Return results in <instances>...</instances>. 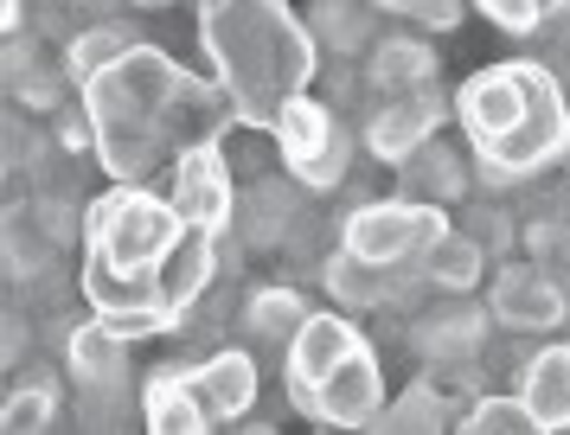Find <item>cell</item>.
<instances>
[{
	"mask_svg": "<svg viewBox=\"0 0 570 435\" xmlns=\"http://www.w3.org/2000/svg\"><path fill=\"white\" fill-rule=\"evenodd\" d=\"M90 116H97L104 160L116 174H141L160 154V141L199 148V141H212V128L225 122V109L206 97V83H186L160 51H129L122 65L97 71Z\"/></svg>",
	"mask_w": 570,
	"mask_h": 435,
	"instance_id": "1",
	"label": "cell"
},
{
	"mask_svg": "<svg viewBox=\"0 0 570 435\" xmlns=\"http://www.w3.org/2000/svg\"><path fill=\"white\" fill-rule=\"evenodd\" d=\"M206 46L225 65L244 122L276 128L314 71L308 32L283 13V0H206Z\"/></svg>",
	"mask_w": 570,
	"mask_h": 435,
	"instance_id": "2",
	"label": "cell"
},
{
	"mask_svg": "<svg viewBox=\"0 0 570 435\" xmlns=\"http://www.w3.org/2000/svg\"><path fill=\"white\" fill-rule=\"evenodd\" d=\"M462 128L488 160V179H525L551 154H564L570 116L558 97V77L544 65H493L462 83Z\"/></svg>",
	"mask_w": 570,
	"mask_h": 435,
	"instance_id": "3",
	"label": "cell"
},
{
	"mask_svg": "<svg viewBox=\"0 0 570 435\" xmlns=\"http://www.w3.org/2000/svg\"><path fill=\"white\" fill-rule=\"evenodd\" d=\"M180 244V211L174 205H155L129 192V199L104 205V218H97V263L90 269H109V276H135V281H155L160 263L174 256ZM160 288V281H155ZM167 301V295H160Z\"/></svg>",
	"mask_w": 570,
	"mask_h": 435,
	"instance_id": "4",
	"label": "cell"
},
{
	"mask_svg": "<svg viewBox=\"0 0 570 435\" xmlns=\"http://www.w3.org/2000/svg\"><path fill=\"white\" fill-rule=\"evenodd\" d=\"M442 230H449V218L442 211H430V205H365V211H353V225H346V250L365 256V263H379V269H416V256L436 244Z\"/></svg>",
	"mask_w": 570,
	"mask_h": 435,
	"instance_id": "5",
	"label": "cell"
},
{
	"mask_svg": "<svg viewBox=\"0 0 570 435\" xmlns=\"http://www.w3.org/2000/svg\"><path fill=\"white\" fill-rule=\"evenodd\" d=\"M276 135H283V160L295 167L302 186H334L346 174V135H340V122L321 102L295 97L283 109V122H276Z\"/></svg>",
	"mask_w": 570,
	"mask_h": 435,
	"instance_id": "6",
	"label": "cell"
},
{
	"mask_svg": "<svg viewBox=\"0 0 570 435\" xmlns=\"http://www.w3.org/2000/svg\"><path fill=\"white\" fill-rule=\"evenodd\" d=\"M488 307L507 320V327H519V333H551L570 314L564 288H558L551 269H539V263H513V269H500V276H493Z\"/></svg>",
	"mask_w": 570,
	"mask_h": 435,
	"instance_id": "7",
	"label": "cell"
},
{
	"mask_svg": "<svg viewBox=\"0 0 570 435\" xmlns=\"http://www.w3.org/2000/svg\"><path fill=\"white\" fill-rule=\"evenodd\" d=\"M379 397H385V384H379V358L353 353L346 365H334L327 378L314 384L302 404L321 416V423H340V429H360V423H379Z\"/></svg>",
	"mask_w": 570,
	"mask_h": 435,
	"instance_id": "8",
	"label": "cell"
},
{
	"mask_svg": "<svg viewBox=\"0 0 570 435\" xmlns=\"http://www.w3.org/2000/svg\"><path fill=\"white\" fill-rule=\"evenodd\" d=\"M288 346H295V353H288V390H295V397H308L314 384L327 378L334 365H346L365 339L353 333V320H340V314H308L302 333H295Z\"/></svg>",
	"mask_w": 570,
	"mask_h": 435,
	"instance_id": "9",
	"label": "cell"
},
{
	"mask_svg": "<svg viewBox=\"0 0 570 435\" xmlns=\"http://www.w3.org/2000/svg\"><path fill=\"white\" fill-rule=\"evenodd\" d=\"M442 102L430 90H411V97H391L379 116H372V154L391 160V167H404L423 141H430V128H436Z\"/></svg>",
	"mask_w": 570,
	"mask_h": 435,
	"instance_id": "10",
	"label": "cell"
},
{
	"mask_svg": "<svg viewBox=\"0 0 570 435\" xmlns=\"http://www.w3.org/2000/svg\"><path fill=\"white\" fill-rule=\"evenodd\" d=\"M411 339H416V353L462 365V358L481 353V339H488V314H481V307H468V301H442L436 314H423V320H416Z\"/></svg>",
	"mask_w": 570,
	"mask_h": 435,
	"instance_id": "11",
	"label": "cell"
},
{
	"mask_svg": "<svg viewBox=\"0 0 570 435\" xmlns=\"http://www.w3.org/2000/svg\"><path fill=\"white\" fill-rule=\"evenodd\" d=\"M519 397L532 404L539 429H570V346H544V353L525 365Z\"/></svg>",
	"mask_w": 570,
	"mask_h": 435,
	"instance_id": "12",
	"label": "cell"
},
{
	"mask_svg": "<svg viewBox=\"0 0 570 435\" xmlns=\"http://www.w3.org/2000/svg\"><path fill=\"white\" fill-rule=\"evenodd\" d=\"M193 384H199V404H206V416H244V409L257 404V365H250L244 353L206 358V365L193 372Z\"/></svg>",
	"mask_w": 570,
	"mask_h": 435,
	"instance_id": "13",
	"label": "cell"
},
{
	"mask_svg": "<svg viewBox=\"0 0 570 435\" xmlns=\"http://www.w3.org/2000/svg\"><path fill=\"white\" fill-rule=\"evenodd\" d=\"M174 211H180L186 225H218L225 211H232V192H225V174H218V160H212L206 148L186 154L180 167V199H174Z\"/></svg>",
	"mask_w": 570,
	"mask_h": 435,
	"instance_id": "14",
	"label": "cell"
},
{
	"mask_svg": "<svg viewBox=\"0 0 570 435\" xmlns=\"http://www.w3.org/2000/svg\"><path fill=\"white\" fill-rule=\"evenodd\" d=\"M295 192L288 186H276V179H263V186H250L244 192V218H237V230L257 244V250H276V244H288L295 237Z\"/></svg>",
	"mask_w": 570,
	"mask_h": 435,
	"instance_id": "15",
	"label": "cell"
},
{
	"mask_svg": "<svg viewBox=\"0 0 570 435\" xmlns=\"http://www.w3.org/2000/svg\"><path fill=\"white\" fill-rule=\"evenodd\" d=\"M416 276L430 281V288H449V295H462L481 281V244L468 237V230H442L430 250L416 256Z\"/></svg>",
	"mask_w": 570,
	"mask_h": 435,
	"instance_id": "16",
	"label": "cell"
},
{
	"mask_svg": "<svg viewBox=\"0 0 570 435\" xmlns=\"http://www.w3.org/2000/svg\"><path fill=\"white\" fill-rule=\"evenodd\" d=\"M404 186H411L416 199H462L468 192V167H462V154L449 148V141H423V148L404 160Z\"/></svg>",
	"mask_w": 570,
	"mask_h": 435,
	"instance_id": "17",
	"label": "cell"
},
{
	"mask_svg": "<svg viewBox=\"0 0 570 435\" xmlns=\"http://www.w3.org/2000/svg\"><path fill=\"white\" fill-rule=\"evenodd\" d=\"M71 365H78V378L90 397H122V346H116V333H78L71 339ZM83 397V404H90Z\"/></svg>",
	"mask_w": 570,
	"mask_h": 435,
	"instance_id": "18",
	"label": "cell"
},
{
	"mask_svg": "<svg viewBox=\"0 0 570 435\" xmlns=\"http://www.w3.org/2000/svg\"><path fill=\"white\" fill-rule=\"evenodd\" d=\"M430 51L416 46V39H385V46L372 51V83L385 90V97H411V90H430Z\"/></svg>",
	"mask_w": 570,
	"mask_h": 435,
	"instance_id": "19",
	"label": "cell"
},
{
	"mask_svg": "<svg viewBox=\"0 0 570 435\" xmlns=\"http://www.w3.org/2000/svg\"><path fill=\"white\" fill-rule=\"evenodd\" d=\"M199 423H212V416H206V404H199L193 372H186V378H155V390H148V429L186 435V429H199Z\"/></svg>",
	"mask_w": 570,
	"mask_h": 435,
	"instance_id": "20",
	"label": "cell"
},
{
	"mask_svg": "<svg viewBox=\"0 0 570 435\" xmlns=\"http://www.w3.org/2000/svg\"><path fill=\"white\" fill-rule=\"evenodd\" d=\"M302 320H308V307H302V295H288V288H263L257 301H250V314H244V327L257 333L263 346H283V339H295V333H302Z\"/></svg>",
	"mask_w": 570,
	"mask_h": 435,
	"instance_id": "21",
	"label": "cell"
},
{
	"mask_svg": "<svg viewBox=\"0 0 570 435\" xmlns=\"http://www.w3.org/2000/svg\"><path fill=\"white\" fill-rule=\"evenodd\" d=\"M314 32H321L334 51H365L379 26H372V13H365V0H327V7L314 13Z\"/></svg>",
	"mask_w": 570,
	"mask_h": 435,
	"instance_id": "22",
	"label": "cell"
},
{
	"mask_svg": "<svg viewBox=\"0 0 570 435\" xmlns=\"http://www.w3.org/2000/svg\"><path fill=\"white\" fill-rule=\"evenodd\" d=\"M442 423H449V397L430 378L411 384L397 409H379V429H442Z\"/></svg>",
	"mask_w": 570,
	"mask_h": 435,
	"instance_id": "23",
	"label": "cell"
},
{
	"mask_svg": "<svg viewBox=\"0 0 570 435\" xmlns=\"http://www.w3.org/2000/svg\"><path fill=\"white\" fill-rule=\"evenodd\" d=\"M462 429H474V435H532V429H539V416H532L525 397H488Z\"/></svg>",
	"mask_w": 570,
	"mask_h": 435,
	"instance_id": "24",
	"label": "cell"
},
{
	"mask_svg": "<svg viewBox=\"0 0 570 435\" xmlns=\"http://www.w3.org/2000/svg\"><path fill=\"white\" fill-rule=\"evenodd\" d=\"M7 263H13V276H39V269L52 263V237H46V230L32 237V230L13 218V225H7Z\"/></svg>",
	"mask_w": 570,
	"mask_h": 435,
	"instance_id": "25",
	"label": "cell"
},
{
	"mask_svg": "<svg viewBox=\"0 0 570 435\" xmlns=\"http://www.w3.org/2000/svg\"><path fill=\"white\" fill-rule=\"evenodd\" d=\"M129 32L122 26H97V32H83L78 39V71H104L109 58H129Z\"/></svg>",
	"mask_w": 570,
	"mask_h": 435,
	"instance_id": "26",
	"label": "cell"
},
{
	"mask_svg": "<svg viewBox=\"0 0 570 435\" xmlns=\"http://www.w3.org/2000/svg\"><path fill=\"white\" fill-rule=\"evenodd\" d=\"M52 423V384L39 378L27 390H13V404H7V429H46Z\"/></svg>",
	"mask_w": 570,
	"mask_h": 435,
	"instance_id": "27",
	"label": "cell"
},
{
	"mask_svg": "<svg viewBox=\"0 0 570 435\" xmlns=\"http://www.w3.org/2000/svg\"><path fill=\"white\" fill-rule=\"evenodd\" d=\"M481 13L493 26H507V32H532L544 20V0H481Z\"/></svg>",
	"mask_w": 570,
	"mask_h": 435,
	"instance_id": "28",
	"label": "cell"
},
{
	"mask_svg": "<svg viewBox=\"0 0 570 435\" xmlns=\"http://www.w3.org/2000/svg\"><path fill=\"white\" fill-rule=\"evenodd\" d=\"M391 7L416 26H455L462 20V0H391Z\"/></svg>",
	"mask_w": 570,
	"mask_h": 435,
	"instance_id": "29",
	"label": "cell"
},
{
	"mask_svg": "<svg viewBox=\"0 0 570 435\" xmlns=\"http://www.w3.org/2000/svg\"><path fill=\"white\" fill-rule=\"evenodd\" d=\"M468 237H474L481 250H488V244H500V250H507V244H513V225H507L500 211H474V218H468Z\"/></svg>",
	"mask_w": 570,
	"mask_h": 435,
	"instance_id": "30",
	"label": "cell"
},
{
	"mask_svg": "<svg viewBox=\"0 0 570 435\" xmlns=\"http://www.w3.org/2000/svg\"><path fill=\"white\" fill-rule=\"evenodd\" d=\"M20 97H27V102H39V109H46V102L58 97V77H52V71H32L27 83H20Z\"/></svg>",
	"mask_w": 570,
	"mask_h": 435,
	"instance_id": "31",
	"label": "cell"
},
{
	"mask_svg": "<svg viewBox=\"0 0 570 435\" xmlns=\"http://www.w3.org/2000/svg\"><path fill=\"white\" fill-rule=\"evenodd\" d=\"M27 353V327H20V320H7V358H20Z\"/></svg>",
	"mask_w": 570,
	"mask_h": 435,
	"instance_id": "32",
	"label": "cell"
},
{
	"mask_svg": "<svg viewBox=\"0 0 570 435\" xmlns=\"http://www.w3.org/2000/svg\"><path fill=\"white\" fill-rule=\"evenodd\" d=\"M544 7H570V0H544Z\"/></svg>",
	"mask_w": 570,
	"mask_h": 435,
	"instance_id": "33",
	"label": "cell"
}]
</instances>
